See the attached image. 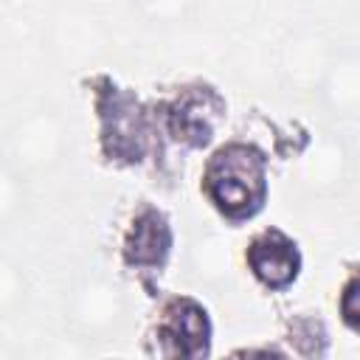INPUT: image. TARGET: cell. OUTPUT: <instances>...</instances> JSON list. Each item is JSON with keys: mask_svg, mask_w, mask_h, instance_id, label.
Listing matches in <instances>:
<instances>
[{"mask_svg": "<svg viewBox=\"0 0 360 360\" xmlns=\"http://www.w3.org/2000/svg\"><path fill=\"white\" fill-rule=\"evenodd\" d=\"M245 262H248V270L253 273V278L270 292L287 290L301 273V250H298L295 239L278 228L259 231L248 242Z\"/></svg>", "mask_w": 360, "mask_h": 360, "instance_id": "6", "label": "cell"}, {"mask_svg": "<svg viewBox=\"0 0 360 360\" xmlns=\"http://www.w3.org/2000/svg\"><path fill=\"white\" fill-rule=\"evenodd\" d=\"M354 290H357V278L352 276V278H349V284H346V290H343V295H346V309H343V318H346V323H349L352 329H357V321H354L357 309L352 307V301H354Z\"/></svg>", "mask_w": 360, "mask_h": 360, "instance_id": "7", "label": "cell"}, {"mask_svg": "<svg viewBox=\"0 0 360 360\" xmlns=\"http://www.w3.org/2000/svg\"><path fill=\"white\" fill-rule=\"evenodd\" d=\"M211 346V321L200 301L172 295L155 323V352L160 357H205Z\"/></svg>", "mask_w": 360, "mask_h": 360, "instance_id": "4", "label": "cell"}, {"mask_svg": "<svg viewBox=\"0 0 360 360\" xmlns=\"http://www.w3.org/2000/svg\"><path fill=\"white\" fill-rule=\"evenodd\" d=\"M96 112L104 158L127 166L141 163L146 158L152 135V124L141 101L129 90L115 87L107 76H101L96 79Z\"/></svg>", "mask_w": 360, "mask_h": 360, "instance_id": "2", "label": "cell"}, {"mask_svg": "<svg viewBox=\"0 0 360 360\" xmlns=\"http://www.w3.org/2000/svg\"><path fill=\"white\" fill-rule=\"evenodd\" d=\"M222 115H225L222 96L214 87L197 82L180 87L169 101L160 104L158 127L172 141L188 149H200L214 138V129Z\"/></svg>", "mask_w": 360, "mask_h": 360, "instance_id": "3", "label": "cell"}, {"mask_svg": "<svg viewBox=\"0 0 360 360\" xmlns=\"http://www.w3.org/2000/svg\"><path fill=\"white\" fill-rule=\"evenodd\" d=\"M200 188L228 222H248L267 202V155L256 143L228 141L208 158Z\"/></svg>", "mask_w": 360, "mask_h": 360, "instance_id": "1", "label": "cell"}, {"mask_svg": "<svg viewBox=\"0 0 360 360\" xmlns=\"http://www.w3.org/2000/svg\"><path fill=\"white\" fill-rule=\"evenodd\" d=\"M172 225L163 211H158L152 202H141L132 211V219L124 233V264L138 273H160L172 253Z\"/></svg>", "mask_w": 360, "mask_h": 360, "instance_id": "5", "label": "cell"}]
</instances>
